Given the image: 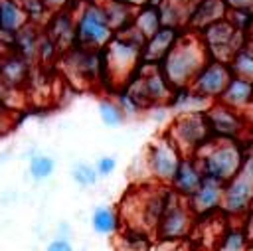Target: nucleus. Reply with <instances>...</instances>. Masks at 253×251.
Instances as JSON below:
<instances>
[{
	"label": "nucleus",
	"mask_w": 253,
	"mask_h": 251,
	"mask_svg": "<svg viewBox=\"0 0 253 251\" xmlns=\"http://www.w3.org/2000/svg\"><path fill=\"white\" fill-rule=\"evenodd\" d=\"M18 2L28 10L32 22H38L40 18H43V14H49V12L45 10V6H43L42 0H18Z\"/></svg>",
	"instance_id": "nucleus-33"
},
{
	"label": "nucleus",
	"mask_w": 253,
	"mask_h": 251,
	"mask_svg": "<svg viewBox=\"0 0 253 251\" xmlns=\"http://www.w3.org/2000/svg\"><path fill=\"white\" fill-rule=\"evenodd\" d=\"M101 2H103V8H105L107 18H109L115 32H123V30L132 26L138 6L128 4L125 0H101Z\"/></svg>",
	"instance_id": "nucleus-22"
},
{
	"label": "nucleus",
	"mask_w": 253,
	"mask_h": 251,
	"mask_svg": "<svg viewBox=\"0 0 253 251\" xmlns=\"http://www.w3.org/2000/svg\"><path fill=\"white\" fill-rule=\"evenodd\" d=\"M204 178H206V174H204L198 158L196 156H184L180 166H178V170H176V176H174L170 188L176 194H180L184 198H190L200 188Z\"/></svg>",
	"instance_id": "nucleus-15"
},
{
	"label": "nucleus",
	"mask_w": 253,
	"mask_h": 251,
	"mask_svg": "<svg viewBox=\"0 0 253 251\" xmlns=\"http://www.w3.org/2000/svg\"><path fill=\"white\" fill-rule=\"evenodd\" d=\"M198 34L204 40V43H206V47L210 51V57L221 59V61H227V63L233 57V53L243 45V42L249 38V34L241 32L229 20V16L223 18V20L213 22L211 26L204 28Z\"/></svg>",
	"instance_id": "nucleus-7"
},
{
	"label": "nucleus",
	"mask_w": 253,
	"mask_h": 251,
	"mask_svg": "<svg viewBox=\"0 0 253 251\" xmlns=\"http://www.w3.org/2000/svg\"><path fill=\"white\" fill-rule=\"evenodd\" d=\"M75 26H77V45L93 47V49H103L117 34L107 18L101 0H85L75 16Z\"/></svg>",
	"instance_id": "nucleus-4"
},
{
	"label": "nucleus",
	"mask_w": 253,
	"mask_h": 251,
	"mask_svg": "<svg viewBox=\"0 0 253 251\" xmlns=\"http://www.w3.org/2000/svg\"><path fill=\"white\" fill-rule=\"evenodd\" d=\"M117 251H150V239H148V231L142 229H134V227H126L115 243Z\"/></svg>",
	"instance_id": "nucleus-27"
},
{
	"label": "nucleus",
	"mask_w": 253,
	"mask_h": 251,
	"mask_svg": "<svg viewBox=\"0 0 253 251\" xmlns=\"http://www.w3.org/2000/svg\"><path fill=\"white\" fill-rule=\"evenodd\" d=\"M95 168H97L99 176H109L117 168V160H115V156H101L97 160V166Z\"/></svg>",
	"instance_id": "nucleus-35"
},
{
	"label": "nucleus",
	"mask_w": 253,
	"mask_h": 251,
	"mask_svg": "<svg viewBox=\"0 0 253 251\" xmlns=\"http://www.w3.org/2000/svg\"><path fill=\"white\" fill-rule=\"evenodd\" d=\"M249 237L243 227H231L219 237L217 251H245L249 247Z\"/></svg>",
	"instance_id": "nucleus-29"
},
{
	"label": "nucleus",
	"mask_w": 253,
	"mask_h": 251,
	"mask_svg": "<svg viewBox=\"0 0 253 251\" xmlns=\"http://www.w3.org/2000/svg\"><path fill=\"white\" fill-rule=\"evenodd\" d=\"M117 103L121 105V109L125 111V115H138L140 111H144V107H142L126 89H121V91H119Z\"/></svg>",
	"instance_id": "nucleus-32"
},
{
	"label": "nucleus",
	"mask_w": 253,
	"mask_h": 251,
	"mask_svg": "<svg viewBox=\"0 0 253 251\" xmlns=\"http://www.w3.org/2000/svg\"><path fill=\"white\" fill-rule=\"evenodd\" d=\"M40 40L42 36L38 34V26L36 22H28L24 28H20L12 40H10V45H12V51L32 59V57H38V47H40Z\"/></svg>",
	"instance_id": "nucleus-21"
},
{
	"label": "nucleus",
	"mask_w": 253,
	"mask_h": 251,
	"mask_svg": "<svg viewBox=\"0 0 253 251\" xmlns=\"http://www.w3.org/2000/svg\"><path fill=\"white\" fill-rule=\"evenodd\" d=\"M210 51L198 32L186 30L170 53L160 61V69L174 89L190 87L200 69L208 63Z\"/></svg>",
	"instance_id": "nucleus-1"
},
{
	"label": "nucleus",
	"mask_w": 253,
	"mask_h": 251,
	"mask_svg": "<svg viewBox=\"0 0 253 251\" xmlns=\"http://www.w3.org/2000/svg\"><path fill=\"white\" fill-rule=\"evenodd\" d=\"M0 77L10 89L22 87L30 79V63L28 57L16 53V51H6L0 59Z\"/></svg>",
	"instance_id": "nucleus-17"
},
{
	"label": "nucleus",
	"mask_w": 253,
	"mask_h": 251,
	"mask_svg": "<svg viewBox=\"0 0 253 251\" xmlns=\"http://www.w3.org/2000/svg\"><path fill=\"white\" fill-rule=\"evenodd\" d=\"M198 0H162L160 12H162V22L164 26L188 30V22L192 16V10Z\"/></svg>",
	"instance_id": "nucleus-20"
},
{
	"label": "nucleus",
	"mask_w": 253,
	"mask_h": 251,
	"mask_svg": "<svg viewBox=\"0 0 253 251\" xmlns=\"http://www.w3.org/2000/svg\"><path fill=\"white\" fill-rule=\"evenodd\" d=\"M251 208H253V180H249L245 174L239 172L223 186L221 211L229 217H241L247 215Z\"/></svg>",
	"instance_id": "nucleus-11"
},
{
	"label": "nucleus",
	"mask_w": 253,
	"mask_h": 251,
	"mask_svg": "<svg viewBox=\"0 0 253 251\" xmlns=\"http://www.w3.org/2000/svg\"><path fill=\"white\" fill-rule=\"evenodd\" d=\"M211 103L213 101L196 93L192 87H182V89H174V95L168 105L176 113H192V111H206Z\"/></svg>",
	"instance_id": "nucleus-24"
},
{
	"label": "nucleus",
	"mask_w": 253,
	"mask_h": 251,
	"mask_svg": "<svg viewBox=\"0 0 253 251\" xmlns=\"http://www.w3.org/2000/svg\"><path fill=\"white\" fill-rule=\"evenodd\" d=\"M198 215L192 211L188 198L176 194L174 190L170 192L168 198V206L156 225V235L164 241H178L190 235L192 227H194V219Z\"/></svg>",
	"instance_id": "nucleus-8"
},
{
	"label": "nucleus",
	"mask_w": 253,
	"mask_h": 251,
	"mask_svg": "<svg viewBox=\"0 0 253 251\" xmlns=\"http://www.w3.org/2000/svg\"><path fill=\"white\" fill-rule=\"evenodd\" d=\"M184 32L180 28H172V26H162L154 36L146 38L144 47H142V61L144 63H160L170 49L176 45V42L180 40Z\"/></svg>",
	"instance_id": "nucleus-14"
},
{
	"label": "nucleus",
	"mask_w": 253,
	"mask_h": 251,
	"mask_svg": "<svg viewBox=\"0 0 253 251\" xmlns=\"http://www.w3.org/2000/svg\"><path fill=\"white\" fill-rule=\"evenodd\" d=\"M97 111H99V119H101V123L105 125V126H119V125H123V121H125V111L121 109V105L117 103V99L113 101V99H101L99 101V105H97Z\"/></svg>",
	"instance_id": "nucleus-28"
},
{
	"label": "nucleus",
	"mask_w": 253,
	"mask_h": 251,
	"mask_svg": "<svg viewBox=\"0 0 253 251\" xmlns=\"http://www.w3.org/2000/svg\"><path fill=\"white\" fill-rule=\"evenodd\" d=\"M241 174H245L249 180H253V144L245 150V160H243Z\"/></svg>",
	"instance_id": "nucleus-37"
},
{
	"label": "nucleus",
	"mask_w": 253,
	"mask_h": 251,
	"mask_svg": "<svg viewBox=\"0 0 253 251\" xmlns=\"http://www.w3.org/2000/svg\"><path fill=\"white\" fill-rule=\"evenodd\" d=\"M71 178L75 184L79 186H93L97 184V178H99V172L95 166L91 164H85V162H79L71 168Z\"/></svg>",
	"instance_id": "nucleus-31"
},
{
	"label": "nucleus",
	"mask_w": 253,
	"mask_h": 251,
	"mask_svg": "<svg viewBox=\"0 0 253 251\" xmlns=\"http://www.w3.org/2000/svg\"><path fill=\"white\" fill-rule=\"evenodd\" d=\"M47 251H73V247H71V243H69L67 239L57 237V239H53V241L47 245Z\"/></svg>",
	"instance_id": "nucleus-39"
},
{
	"label": "nucleus",
	"mask_w": 253,
	"mask_h": 251,
	"mask_svg": "<svg viewBox=\"0 0 253 251\" xmlns=\"http://www.w3.org/2000/svg\"><path fill=\"white\" fill-rule=\"evenodd\" d=\"M233 77V71H231V65L227 61H221V59H213L210 57L208 63L200 69V73L196 75V79L192 81V89L200 95H204L206 99L210 101H217L227 83L231 81Z\"/></svg>",
	"instance_id": "nucleus-10"
},
{
	"label": "nucleus",
	"mask_w": 253,
	"mask_h": 251,
	"mask_svg": "<svg viewBox=\"0 0 253 251\" xmlns=\"http://www.w3.org/2000/svg\"><path fill=\"white\" fill-rule=\"evenodd\" d=\"M45 34L57 43L59 49H69L77 45V26L71 10L51 12L45 24Z\"/></svg>",
	"instance_id": "nucleus-13"
},
{
	"label": "nucleus",
	"mask_w": 253,
	"mask_h": 251,
	"mask_svg": "<svg viewBox=\"0 0 253 251\" xmlns=\"http://www.w3.org/2000/svg\"><path fill=\"white\" fill-rule=\"evenodd\" d=\"M132 26H134L144 38L154 36V34L164 26L160 6H158V4H152V2L138 6V8H136V14H134Z\"/></svg>",
	"instance_id": "nucleus-23"
},
{
	"label": "nucleus",
	"mask_w": 253,
	"mask_h": 251,
	"mask_svg": "<svg viewBox=\"0 0 253 251\" xmlns=\"http://www.w3.org/2000/svg\"><path fill=\"white\" fill-rule=\"evenodd\" d=\"M229 65H231L233 75L253 81V38L251 36L233 53V57L229 59Z\"/></svg>",
	"instance_id": "nucleus-25"
},
{
	"label": "nucleus",
	"mask_w": 253,
	"mask_h": 251,
	"mask_svg": "<svg viewBox=\"0 0 253 251\" xmlns=\"http://www.w3.org/2000/svg\"><path fill=\"white\" fill-rule=\"evenodd\" d=\"M166 134L174 140L184 156H194L206 142L213 138L206 111L176 113L170 126L166 128Z\"/></svg>",
	"instance_id": "nucleus-5"
},
{
	"label": "nucleus",
	"mask_w": 253,
	"mask_h": 251,
	"mask_svg": "<svg viewBox=\"0 0 253 251\" xmlns=\"http://www.w3.org/2000/svg\"><path fill=\"white\" fill-rule=\"evenodd\" d=\"M206 176L219 182H229L243 168L245 146L241 140L231 138H211L194 154Z\"/></svg>",
	"instance_id": "nucleus-3"
},
{
	"label": "nucleus",
	"mask_w": 253,
	"mask_h": 251,
	"mask_svg": "<svg viewBox=\"0 0 253 251\" xmlns=\"http://www.w3.org/2000/svg\"><path fill=\"white\" fill-rule=\"evenodd\" d=\"M14 126V113L6 101H0V134H6Z\"/></svg>",
	"instance_id": "nucleus-34"
},
{
	"label": "nucleus",
	"mask_w": 253,
	"mask_h": 251,
	"mask_svg": "<svg viewBox=\"0 0 253 251\" xmlns=\"http://www.w3.org/2000/svg\"><path fill=\"white\" fill-rule=\"evenodd\" d=\"M146 38L134 28L117 32L113 40L103 47L105 59V77L113 79L121 89L130 81L142 63V47Z\"/></svg>",
	"instance_id": "nucleus-2"
},
{
	"label": "nucleus",
	"mask_w": 253,
	"mask_h": 251,
	"mask_svg": "<svg viewBox=\"0 0 253 251\" xmlns=\"http://www.w3.org/2000/svg\"><path fill=\"white\" fill-rule=\"evenodd\" d=\"M243 229H245V233H247V237H249V241L253 243V208H251V211L247 213V221H245V225H243Z\"/></svg>",
	"instance_id": "nucleus-40"
},
{
	"label": "nucleus",
	"mask_w": 253,
	"mask_h": 251,
	"mask_svg": "<svg viewBox=\"0 0 253 251\" xmlns=\"http://www.w3.org/2000/svg\"><path fill=\"white\" fill-rule=\"evenodd\" d=\"M229 10H245L253 12V0H225Z\"/></svg>",
	"instance_id": "nucleus-38"
},
{
	"label": "nucleus",
	"mask_w": 253,
	"mask_h": 251,
	"mask_svg": "<svg viewBox=\"0 0 253 251\" xmlns=\"http://www.w3.org/2000/svg\"><path fill=\"white\" fill-rule=\"evenodd\" d=\"M91 227L101 235H115L121 227V215L115 208H97L91 215Z\"/></svg>",
	"instance_id": "nucleus-26"
},
{
	"label": "nucleus",
	"mask_w": 253,
	"mask_h": 251,
	"mask_svg": "<svg viewBox=\"0 0 253 251\" xmlns=\"http://www.w3.org/2000/svg\"><path fill=\"white\" fill-rule=\"evenodd\" d=\"M206 117L211 128L213 138H231V140H243L251 126V119L247 111L233 109L221 101H213L206 109Z\"/></svg>",
	"instance_id": "nucleus-9"
},
{
	"label": "nucleus",
	"mask_w": 253,
	"mask_h": 251,
	"mask_svg": "<svg viewBox=\"0 0 253 251\" xmlns=\"http://www.w3.org/2000/svg\"><path fill=\"white\" fill-rule=\"evenodd\" d=\"M125 2L134 4V6H142V4H148V2H152V4H160L162 0H125Z\"/></svg>",
	"instance_id": "nucleus-41"
},
{
	"label": "nucleus",
	"mask_w": 253,
	"mask_h": 251,
	"mask_svg": "<svg viewBox=\"0 0 253 251\" xmlns=\"http://www.w3.org/2000/svg\"><path fill=\"white\" fill-rule=\"evenodd\" d=\"M45 10L51 12H59V10H71L75 6V0H42Z\"/></svg>",
	"instance_id": "nucleus-36"
},
{
	"label": "nucleus",
	"mask_w": 253,
	"mask_h": 251,
	"mask_svg": "<svg viewBox=\"0 0 253 251\" xmlns=\"http://www.w3.org/2000/svg\"><path fill=\"white\" fill-rule=\"evenodd\" d=\"M30 176L34 180H47L55 170V160L45 154H36L30 158Z\"/></svg>",
	"instance_id": "nucleus-30"
},
{
	"label": "nucleus",
	"mask_w": 253,
	"mask_h": 251,
	"mask_svg": "<svg viewBox=\"0 0 253 251\" xmlns=\"http://www.w3.org/2000/svg\"><path fill=\"white\" fill-rule=\"evenodd\" d=\"M249 36H251V38H253V30H251V34H249Z\"/></svg>",
	"instance_id": "nucleus-42"
},
{
	"label": "nucleus",
	"mask_w": 253,
	"mask_h": 251,
	"mask_svg": "<svg viewBox=\"0 0 253 251\" xmlns=\"http://www.w3.org/2000/svg\"><path fill=\"white\" fill-rule=\"evenodd\" d=\"M223 182L206 176L204 182L200 184V188L188 198V204L192 208V211L198 217L204 215H213L215 211H221V198H223Z\"/></svg>",
	"instance_id": "nucleus-12"
},
{
	"label": "nucleus",
	"mask_w": 253,
	"mask_h": 251,
	"mask_svg": "<svg viewBox=\"0 0 253 251\" xmlns=\"http://www.w3.org/2000/svg\"><path fill=\"white\" fill-rule=\"evenodd\" d=\"M30 20L28 10L18 0H0V36L10 38Z\"/></svg>",
	"instance_id": "nucleus-18"
},
{
	"label": "nucleus",
	"mask_w": 253,
	"mask_h": 251,
	"mask_svg": "<svg viewBox=\"0 0 253 251\" xmlns=\"http://www.w3.org/2000/svg\"><path fill=\"white\" fill-rule=\"evenodd\" d=\"M227 14H229V8H227L225 0H198L192 10V16H190L188 30L202 32L204 28L211 26L213 22L227 18Z\"/></svg>",
	"instance_id": "nucleus-16"
},
{
	"label": "nucleus",
	"mask_w": 253,
	"mask_h": 251,
	"mask_svg": "<svg viewBox=\"0 0 253 251\" xmlns=\"http://www.w3.org/2000/svg\"><path fill=\"white\" fill-rule=\"evenodd\" d=\"M217 101H221V103H225V105H229L233 109L247 111L253 105V81L233 75L231 81L227 83L223 95Z\"/></svg>",
	"instance_id": "nucleus-19"
},
{
	"label": "nucleus",
	"mask_w": 253,
	"mask_h": 251,
	"mask_svg": "<svg viewBox=\"0 0 253 251\" xmlns=\"http://www.w3.org/2000/svg\"><path fill=\"white\" fill-rule=\"evenodd\" d=\"M182 158H184L182 150L164 132V134H160L158 138H154L148 144L144 162H146V170H148V174H150V178L154 182L170 186L174 176H176V170H178Z\"/></svg>",
	"instance_id": "nucleus-6"
}]
</instances>
